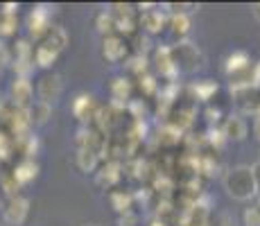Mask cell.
<instances>
[{
    "mask_svg": "<svg viewBox=\"0 0 260 226\" xmlns=\"http://www.w3.org/2000/svg\"><path fill=\"white\" fill-rule=\"evenodd\" d=\"M0 206H3V202H0Z\"/></svg>",
    "mask_w": 260,
    "mask_h": 226,
    "instance_id": "23",
    "label": "cell"
},
{
    "mask_svg": "<svg viewBox=\"0 0 260 226\" xmlns=\"http://www.w3.org/2000/svg\"><path fill=\"white\" fill-rule=\"evenodd\" d=\"M168 27H170V32H172L174 39L183 41V37H186L188 29H190V18L188 16H170Z\"/></svg>",
    "mask_w": 260,
    "mask_h": 226,
    "instance_id": "14",
    "label": "cell"
},
{
    "mask_svg": "<svg viewBox=\"0 0 260 226\" xmlns=\"http://www.w3.org/2000/svg\"><path fill=\"white\" fill-rule=\"evenodd\" d=\"M194 93H197L199 100H211L217 93V84L213 79H202V82L194 84Z\"/></svg>",
    "mask_w": 260,
    "mask_h": 226,
    "instance_id": "17",
    "label": "cell"
},
{
    "mask_svg": "<svg viewBox=\"0 0 260 226\" xmlns=\"http://www.w3.org/2000/svg\"><path fill=\"white\" fill-rule=\"evenodd\" d=\"M224 190L238 202H249L258 195L256 183H253V174L249 165H236L224 174Z\"/></svg>",
    "mask_w": 260,
    "mask_h": 226,
    "instance_id": "1",
    "label": "cell"
},
{
    "mask_svg": "<svg viewBox=\"0 0 260 226\" xmlns=\"http://www.w3.org/2000/svg\"><path fill=\"white\" fill-rule=\"evenodd\" d=\"M168 54H170V63H172L174 73L192 75V73H197L204 63L202 52L188 41H179L177 45L168 48Z\"/></svg>",
    "mask_w": 260,
    "mask_h": 226,
    "instance_id": "2",
    "label": "cell"
},
{
    "mask_svg": "<svg viewBox=\"0 0 260 226\" xmlns=\"http://www.w3.org/2000/svg\"><path fill=\"white\" fill-rule=\"evenodd\" d=\"M50 27H52V25H50L48 12H41V9H34L32 16H29V32H32L37 39H41Z\"/></svg>",
    "mask_w": 260,
    "mask_h": 226,
    "instance_id": "12",
    "label": "cell"
},
{
    "mask_svg": "<svg viewBox=\"0 0 260 226\" xmlns=\"http://www.w3.org/2000/svg\"><path fill=\"white\" fill-rule=\"evenodd\" d=\"M258 208H260V202H258Z\"/></svg>",
    "mask_w": 260,
    "mask_h": 226,
    "instance_id": "22",
    "label": "cell"
},
{
    "mask_svg": "<svg viewBox=\"0 0 260 226\" xmlns=\"http://www.w3.org/2000/svg\"><path fill=\"white\" fill-rule=\"evenodd\" d=\"M61 90H63V84H61V77H59L57 73H43L41 77H39V84H37L39 102L52 107V102L59 100Z\"/></svg>",
    "mask_w": 260,
    "mask_h": 226,
    "instance_id": "4",
    "label": "cell"
},
{
    "mask_svg": "<svg viewBox=\"0 0 260 226\" xmlns=\"http://www.w3.org/2000/svg\"><path fill=\"white\" fill-rule=\"evenodd\" d=\"M27 215H29V199L27 197H21V195H16V197H9V202L5 204V208H3L5 222L12 224V226L25 224Z\"/></svg>",
    "mask_w": 260,
    "mask_h": 226,
    "instance_id": "5",
    "label": "cell"
},
{
    "mask_svg": "<svg viewBox=\"0 0 260 226\" xmlns=\"http://www.w3.org/2000/svg\"><path fill=\"white\" fill-rule=\"evenodd\" d=\"M170 23V14L166 9H145L141 16V27L149 34H158L168 27Z\"/></svg>",
    "mask_w": 260,
    "mask_h": 226,
    "instance_id": "8",
    "label": "cell"
},
{
    "mask_svg": "<svg viewBox=\"0 0 260 226\" xmlns=\"http://www.w3.org/2000/svg\"><path fill=\"white\" fill-rule=\"evenodd\" d=\"M233 102L242 113H260V86L258 84H249V86L233 88Z\"/></svg>",
    "mask_w": 260,
    "mask_h": 226,
    "instance_id": "3",
    "label": "cell"
},
{
    "mask_svg": "<svg viewBox=\"0 0 260 226\" xmlns=\"http://www.w3.org/2000/svg\"><path fill=\"white\" fill-rule=\"evenodd\" d=\"M242 222L244 226H260V208H247L242 215Z\"/></svg>",
    "mask_w": 260,
    "mask_h": 226,
    "instance_id": "19",
    "label": "cell"
},
{
    "mask_svg": "<svg viewBox=\"0 0 260 226\" xmlns=\"http://www.w3.org/2000/svg\"><path fill=\"white\" fill-rule=\"evenodd\" d=\"M127 52H129V43H127V39H124V37H120V34H107V37H104L102 57L107 59L109 63L124 61Z\"/></svg>",
    "mask_w": 260,
    "mask_h": 226,
    "instance_id": "6",
    "label": "cell"
},
{
    "mask_svg": "<svg viewBox=\"0 0 260 226\" xmlns=\"http://www.w3.org/2000/svg\"><path fill=\"white\" fill-rule=\"evenodd\" d=\"M50 113H52V109H50L48 104L34 102L32 107H29V111H27V118H29V122H32V124H46L48 118H50Z\"/></svg>",
    "mask_w": 260,
    "mask_h": 226,
    "instance_id": "13",
    "label": "cell"
},
{
    "mask_svg": "<svg viewBox=\"0 0 260 226\" xmlns=\"http://www.w3.org/2000/svg\"><path fill=\"white\" fill-rule=\"evenodd\" d=\"M66 41H68V37L61 27H50L48 32L39 39V48H46L50 52L59 54L63 48H66Z\"/></svg>",
    "mask_w": 260,
    "mask_h": 226,
    "instance_id": "9",
    "label": "cell"
},
{
    "mask_svg": "<svg viewBox=\"0 0 260 226\" xmlns=\"http://www.w3.org/2000/svg\"><path fill=\"white\" fill-rule=\"evenodd\" d=\"M37 174H39V165L34 163L32 158H23L21 163L14 168V172H12V177L16 179V183L18 185H25V183H29L32 179H37Z\"/></svg>",
    "mask_w": 260,
    "mask_h": 226,
    "instance_id": "11",
    "label": "cell"
},
{
    "mask_svg": "<svg viewBox=\"0 0 260 226\" xmlns=\"http://www.w3.org/2000/svg\"><path fill=\"white\" fill-rule=\"evenodd\" d=\"M34 88L29 84L27 77H18L12 84V107L18 111H29V107L34 104Z\"/></svg>",
    "mask_w": 260,
    "mask_h": 226,
    "instance_id": "7",
    "label": "cell"
},
{
    "mask_svg": "<svg viewBox=\"0 0 260 226\" xmlns=\"http://www.w3.org/2000/svg\"><path fill=\"white\" fill-rule=\"evenodd\" d=\"M91 107H93V98H91V95H79V98L75 100V104H73V113L77 115V118H82V120L93 118Z\"/></svg>",
    "mask_w": 260,
    "mask_h": 226,
    "instance_id": "15",
    "label": "cell"
},
{
    "mask_svg": "<svg viewBox=\"0 0 260 226\" xmlns=\"http://www.w3.org/2000/svg\"><path fill=\"white\" fill-rule=\"evenodd\" d=\"M129 93H132V82L129 79H124V77H118V79H113L111 82V95H113V100H129Z\"/></svg>",
    "mask_w": 260,
    "mask_h": 226,
    "instance_id": "16",
    "label": "cell"
},
{
    "mask_svg": "<svg viewBox=\"0 0 260 226\" xmlns=\"http://www.w3.org/2000/svg\"><path fill=\"white\" fill-rule=\"evenodd\" d=\"M32 59H34V63H39L41 68H50L54 63V59H57V54L50 52V50H46V48H39V45H37Z\"/></svg>",
    "mask_w": 260,
    "mask_h": 226,
    "instance_id": "18",
    "label": "cell"
},
{
    "mask_svg": "<svg viewBox=\"0 0 260 226\" xmlns=\"http://www.w3.org/2000/svg\"><path fill=\"white\" fill-rule=\"evenodd\" d=\"M251 174H253V183H256V190L260 195V160L256 165H251Z\"/></svg>",
    "mask_w": 260,
    "mask_h": 226,
    "instance_id": "20",
    "label": "cell"
},
{
    "mask_svg": "<svg viewBox=\"0 0 260 226\" xmlns=\"http://www.w3.org/2000/svg\"><path fill=\"white\" fill-rule=\"evenodd\" d=\"M222 134L226 136L229 140H244L247 138V134H249V127H247V122H244L240 115H231V118L224 120Z\"/></svg>",
    "mask_w": 260,
    "mask_h": 226,
    "instance_id": "10",
    "label": "cell"
},
{
    "mask_svg": "<svg viewBox=\"0 0 260 226\" xmlns=\"http://www.w3.org/2000/svg\"><path fill=\"white\" fill-rule=\"evenodd\" d=\"M251 12H253V16H256L258 21H260V3H258V5H253V7H251Z\"/></svg>",
    "mask_w": 260,
    "mask_h": 226,
    "instance_id": "21",
    "label": "cell"
}]
</instances>
